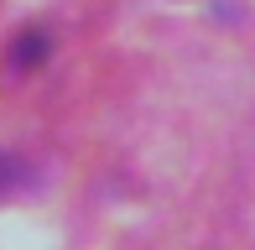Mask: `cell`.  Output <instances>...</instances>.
<instances>
[{"mask_svg": "<svg viewBox=\"0 0 255 250\" xmlns=\"http://www.w3.org/2000/svg\"><path fill=\"white\" fill-rule=\"evenodd\" d=\"M37 58H47V37H42V31H26V37H16V47H10V63H16V68L26 63V68H31Z\"/></svg>", "mask_w": 255, "mask_h": 250, "instance_id": "cell-1", "label": "cell"}]
</instances>
